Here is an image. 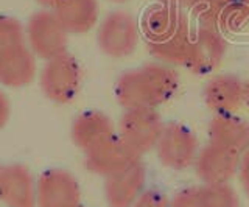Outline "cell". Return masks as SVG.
I'll use <instances>...</instances> for the list:
<instances>
[{
    "mask_svg": "<svg viewBox=\"0 0 249 207\" xmlns=\"http://www.w3.org/2000/svg\"><path fill=\"white\" fill-rule=\"evenodd\" d=\"M198 191L202 207H240L237 191L228 182L202 184Z\"/></svg>",
    "mask_w": 249,
    "mask_h": 207,
    "instance_id": "19",
    "label": "cell"
},
{
    "mask_svg": "<svg viewBox=\"0 0 249 207\" xmlns=\"http://www.w3.org/2000/svg\"><path fill=\"white\" fill-rule=\"evenodd\" d=\"M44 195L50 199L52 207H66L76 204L78 186L75 179L64 172H53L44 179Z\"/></svg>",
    "mask_w": 249,
    "mask_h": 207,
    "instance_id": "18",
    "label": "cell"
},
{
    "mask_svg": "<svg viewBox=\"0 0 249 207\" xmlns=\"http://www.w3.org/2000/svg\"><path fill=\"white\" fill-rule=\"evenodd\" d=\"M28 39L31 49L41 58L52 59L66 53L69 32L54 11H39L28 22Z\"/></svg>",
    "mask_w": 249,
    "mask_h": 207,
    "instance_id": "8",
    "label": "cell"
},
{
    "mask_svg": "<svg viewBox=\"0 0 249 207\" xmlns=\"http://www.w3.org/2000/svg\"><path fill=\"white\" fill-rule=\"evenodd\" d=\"M33 73L35 58L30 50L23 47V44L0 53V81L18 86L30 81Z\"/></svg>",
    "mask_w": 249,
    "mask_h": 207,
    "instance_id": "17",
    "label": "cell"
},
{
    "mask_svg": "<svg viewBox=\"0 0 249 207\" xmlns=\"http://www.w3.org/2000/svg\"><path fill=\"white\" fill-rule=\"evenodd\" d=\"M137 157L124 142L120 139L119 133L106 137L92 148L86 151V162L92 172L98 174L109 176L112 173L120 172L122 168L128 167L129 164L136 162Z\"/></svg>",
    "mask_w": 249,
    "mask_h": 207,
    "instance_id": "12",
    "label": "cell"
},
{
    "mask_svg": "<svg viewBox=\"0 0 249 207\" xmlns=\"http://www.w3.org/2000/svg\"><path fill=\"white\" fill-rule=\"evenodd\" d=\"M163 126L165 123L158 109H126L120 119L119 136L137 157H142L156 148Z\"/></svg>",
    "mask_w": 249,
    "mask_h": 207,
    "instance_id": "3",
    "label": "cell"
},
{
    "mask_svg": "<svg viewBox=\"0 0 249 207\" xmlns=\"http://www.w3.org/2000/svg\"><path fill=\"white\" fill-rule=\"evenodd\" d=\"M238 176L241 187L245 189L246 195L249 196V148L241 153L240 157V167H238Z\"/></svg>",
    "mask_w": 249,
    "mask_h": 207,
    "instance_id": "23",
    "label": "cell"
},
{
    "mask_svg": "<svg viewBox=\"0 0 249 207\" xmlns=\"http://www.w3.org/2000/svg\"><path fill=\"white\" fill-rule=\"evenodd\" d=\"M23 28L11 17H0V53L22 45Z\"/></svg>",
    "mask_w": 249,
    "mask_h": 207,
    "instance_id": "20",
    "label": "cell"
},
{
    "mask_svg": "<svg viewBox=\"0 0 249 207\" xmlns=\"http://www.w3.org/2000/svg\"><path fill=\"white\" fill-rule=\"evenodd\" d=\"M245 103H248L249 106V81L245 83Z\"/></svg>",
    "mask_w": 249,
    "mask_h": 207,
    "instance_id": "27",
    "label": "cell"
},
{
    "mask_svg": "<svg viewBox=\"0 0 249 207\" xmlns=\"http://www.w3.org/2000/svg\"><path fill=\"white\" fill-rule=\"evenodd\" d=\"M80 83L81 70L72 55L62 53L49 59L42 73V87L52 100L61 103L70 102L80 89Z\"/></svg>",
    "mask_w": 249,
    "mask_h": 207,
    "instance_id": "9",
    "label": "cell"
},
{
    "mask_svg": "<svg viewBox=\"0 0 249 207\" xmlns=\"http://www.w3.org/2000/svg\"><path fill=\"white\" fill-rule=\"evenodd\" d=\"M209 142L241 155L249 148V121L237 114L213 116L209 123Z\"/></svg>",
    "mask_w": 249,
    "mask_h": 207,
    "instance_id": "14",
    "label": "cell"
},
{
    "mask_svg": "<svg viewBox=\"0 0 249 207\" xmlns=\"http://www.w3.org/2000/svg\"><path fill=\"white\" fill-rule=\"evenodd\" d=\"M202 100L213 116L235 114L245 103V83L231 73L215 75L202 89Z\"/></svg>",
    "mask_w": 249,
    "mask_h": 207,
    "instance_id": "11",
    "label": "cell"
},
{
    "mask_svg": "<svg viewBox=\"0 0 249 207\" xmlns=\"http://www.w3.org/2000/svg\"><path fill=\"white\" fill-rule=\"evenodd\" d=\"M37 2L41 3V5H44V6H47V8H52L53 10L54 6L58 5L59 0H37Z\"/></svg>",
    "mask_w": 249,
    "mask_h": 207,
    "instance_id": "26",
    "label": "cell"
},
{
    "mask_svg": "<svg viewBox=\"0 0 249 207\" xmlns=\"http://www.w3.org/2000/svg\"><path fill=\"white\" fill-rule=\"evenodd\" d=\"M111 2H114V3H123V2H126V0H111Z\"/></svg>",
    "mask_w": 249,
    "mask_h": 207,
    "instance_id": "28",
    "label": "cell"
},
{
    "mask_svg": "<svg viewBox=\"0 0 249 207\" xmlns=\"http://www.w3.org/2000/svg\"><path fill=\"white\" fill-rule=\"evenodd\" d=\"M140 27L128 11H112L101 20L97 33L100 50L111 58H124L134 53L140 39Z\"/></svg>",
    "mask_w": 249,
    "mask_h": 207,
    "instance_id": "4",
    "label": "cell"
},
{
    "mask_svg": "<svg viewBox=\"0 0 249 207\" xmlns=\"http://www.w3.org/2000/svg\"><path fill=\"white\" fill-rule=\"evenodd\" d=\"M178 89L179 76L173 66L156 61L123 72L115 83V97L124 109H158Z\"/></svg>",
    "mask_w": 249,
    "mask_h": 207,
    "instance_id": "2",
    "label": "cell"
},
{
    "mask_svg": "<svg viewBox=\"0 0 249 207\" xmlns=\"http://www.w3.org/2000/svg\"><path fill=\"white\" fill-rule=\"evenodd\" d=\"M170 207H202L198 187H190L176 193L173 199H170Z\"/></svg>",
    "mask_w": 249,
    "mask_h": 207,
    "instance_id": "22",
    "label": "cell"
},
{
    "mask_svg": "<svg viewBox=\"0 0 249 207\" xmlns=\"http://www.w3.org/2000/svg\"><path fill=\"white\" fill-rule=\"evenodd\" d=\"M246 2V8H248V14H249V0H245Z\"/></svg>",
    "mask_w": 249,
    "mask_h": 207,
    "instance_id": "29",
    "label": "cell"
},
{
    "mask_svg": "<svg viewBox=\"0 0 249 207\" xmlns=\"http://www.w3.org/2000/svg\"><path fill=\"white\" fill-rule=\"evenodd\" d=\"M106 198L111 207H131L143 191L146 170L142 160L106 176Z\"/></svg>",
    "mask_w": 249,
    "mask_h": 207,
    "instance_id": "13",
    "label": "cell"
},
{
    "mask_svg": "<svg viewBox=\"0 0 249 207\" xmlns=\"http://www.w3.org/2000/svg\"><path fill=\"white\" fill-rule=\"evenodd\" d=\"M131 207H170V199L159 189L143 190Z\"/></svg>",
    "mask_w": 249,
    "mask_h": 207,
    "instance_id": "21",
    "label": "cell"
},
{
    "mask_svg": "<svg viewBox=\"0 0 249 207\" xmlns=\"http://www.w3.org/2000/svg\"><path fill=\"white\" fill-rule=\"evenodd\" d=\"M112 134H115V129L111 119L101 112H84L75 120L72 131L75 143L84 151Z\"/></svg>",
    "mask_w": 249,
    "mask_h": 207,
    "instance_id": "16",
    "label": "cell"
},
{
    "mask_svg": "<svg viewBox=\"0 0 249 207\" xmlns=\"http://www.w3.org/2000/svg\"><path fill=\"white\" fill-rule=\"evenodd\" d=\"M54 14L69 33H86L97 24V0H59L53 8Z\"/></svg>",
    "mask_w": 249,
    "mask_h": 207,
    "instance_id": "15",
    "label": "cell"
},
{
    "mask_svg": "<svg viewBox=\"0 0 249 207\" xmlns=\"http://www.w3.org/2000/svg\"><path fill=\"white\" fill-rule=\"evenodd\" d=\"M190 11L198 25L210 27L223 34L238 32L249 24V14L245 0H195Z\"/></svg>",
    "mask_w": 249,
    "mask_h": 207,
    "instance_id": "7",
    "label": "cell"
},
{
    "mask_svg": "<svg viewBox=\"0 0 249 207\" xmlns=\"http://www.w3.org/2000/svg\"><path fill=\"white\" fill-rule=\"evenodd\" d=\"M224 34L210 27L198 25L193 30L184 66L195 75H210L221 66L226 56Z\"/></svg>",
    "mask_w": 249,
    "mask_h": 207,
    "instance_id": "6",
    "label": "cell"
},
{
    "mask_svg": "<svg viewBox=\"0 0 249 207\" xmlns=\"http://www.w3.org/2000/svg\"><path fill=\"white\" fill-rule=\"evenodd\" d=\"M154 150L163 167L171 170H185L196 160L199 142L189 126L179 121H168L163 126Z\"/></svg>",
    "mask_w": 249,
    "mask_h": 207,
    "instance_id": "5",
    "label": "cell"
},
{
    "mask_svg": "<svg viewBox=\"0 0 249 207\" xmlns=\"http://www.w3.org/2000/svg\"><path fill=\"white\" fill-rule=\"evenodd\" d=\"M66 207H76V204H72V206H66Z\"/></svg>",
    "mask_w": 249,
    "mask_h": 207,
    "instance_id": "30",
    "label": "cell"
},
{
    "mask_svg": "<svg viewBox=\"0 0 249 207\" xmlns=\"http://www.w3.org/2000/svg\"><path fill=\"white\" fill-rule=\"evenodd\" d=\"M148 53L159 63L184 66L193 28L182 8L162 3L151 5L140 22Z\"/></svg>",
    "mask_w": 249,
    "mask_h": 207,
    "instance_id": "1",
    "label": "cell"
},
{
    "mask_svg": "<svg viewBox=\"0 0 249 207\" xmlns=\"http://www.w3.org/2000/svg\"><path fill=\"white\" fill-rule=\"evenodd\" d=\"M156 2L168 6H176V8H182V10H190L195 0H156Z\"/></svg>",
    "mask_w": 249,
    "mask_h": 207,
    "instance_id": "24",
    "label": "cell"
},
{
    "mask_svg": "<svg viewBox=\"0 0 249 207\" xmlns=\"http://www.w3.org/2000/svg\"><path fill=\"white\" fill-rule=\"evenodd\" d=\"M5 117H6V103H5L3 97L0 95V126H2Z\"/></svg>",
    "mask_w": 249,
    "mask_h": 207,
    "instance_id": "25",
    "label": "cell"
},
{
    "mask_svg": "<svg viewBox=\"0 0 249 207\" xmlns=\"http://www.w3.org/2000/svg\"><path fill=\"white\" fill-rule=\"evenodd\" d=\"M240 157V153L209 142L199 148L193 167L202 184H223L238 173Z\"/></svg>",
    "mask_w": 249,
    "mask_h": 207,
    "instance_id": "10",
    "label": "cell"
}]
</instances>
